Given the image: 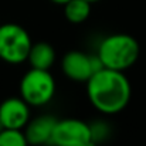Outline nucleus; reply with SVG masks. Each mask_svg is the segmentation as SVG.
<instances>
[{
	"instance_id": "obj_8",
	"label": "nucleus",
	"mask_w": 146,
	"mask_h": 146,
	"mask_svg": "<svg viewBox=\"0 0 146 146\" xmlns=\"http://www.w3.org/2000/svg\"><path fill=\"white\" fill-rule=\"evenodd\" d=\"M57 123V118L44 113L38 115L27 122L23 132L30 146H44L51 143L54 126Z\"/></svg>"
},
{
	"instance_id": "obj_10",
	"label": "nucleus",
	"mask_w": 146,
	"mask_h": 146,
	"mask_svg": "<svg viewBox=\"0 0 146 146\" xmlns=\"http://www.w3.org/2000/svg\"><path fill=\"white\" fill-rule=\"evenodd\" d=\"M64 16L72 24L85 23L91 16V3L87 0H70L64 4Z\"/></svg>"
},
{
	"instance_id": "obj_3",
	"label": "nucleus",
	"mask_w": 146,
	"mask_h": 146,
	"mask_svg": "<svg viewBox=\"0 0 146 146\" xmlns=\"http://www.w3.org/2000/svg\"><path fill=\"white\" fill-rule=\"evenodd\" d=\"M20 97L30 106H46L55 95V80L50 70L30 68L20 80Z\"/></svg>"
},
{
	"instance_id": "obj_1",
	"label": "nucleus",
	"mask_w": 146,
	"mask_h": 146,
	"mask_svg": "<svg viewBox=\"0 0 146 146\" xmlns=\"http://www.w3.org/2000/svg\"><path fill=\"white\" fill-rule=\"evenodd\" d=\"M85 84L91 105L104 115H116L122 112L131 101V82L122 71L101 68L90 77Z\"/></svg>"
},
{
	"instance_id": "obj_12",
	"label": "nucleus",
	"mask_w": 146,
	"mask_h": 146,
	"mask_svg": "<svg viewBox=\"0 0 146 146\" xmlns=\"http://www.w3.org/2000/svg\"><path fill=\"white\" fill-rule=\"evenodd\" d=\"M91 126V133H92V139L95 143L104 142L108 135H109V126L105 122H95V123H90Z\"/></svg>"
},
{
	"instance_id": "obj_11",
	"label": "nucleus",
	"mask_w": 146,
	"mask_h": 146,
	"mask_svg": "<svg viewBox=\"0 0 146 146\" xmlns=\"http://www.w3.org/2000/svg\"><path fill=\"white\" fill-rule=\"evenodd\" d=\"M0 146H30L23 131L19 129H1Z\"/></svg>"
},
{
	"instance_id": "obj_7",
	"label": "nucleus",
	"mask_w": 146,
	"mask_h": 146,
	"mask_svg": "<svg viewBox=\"0 0 146 146\" xmlns=\"http://www.w3.org/2000/svg\"><path fill=\"white\" fill-rule=\"evenodd\" d=\"M30 105L21 97H9L0 104V122L4 129L23 131L31 119Z\"/></svg>"
},
{
	"instance_id": "obj_13",
	"label": "nucleus",
	"mask_w": 146,
	"mask_h": 146,
	"mask_svg": "<svg viewBox=\"0 0 146 146\" xmlns=\"http://www.w3.org/2000/svg\"><path fill=\"white\" fill-rule=\"evenodd\" d=\"M51 3H54V4H58V6H64L65 3H68L70 0H50Z\"/></svg>"
},
{
	"instance_id": "obj_14",
	"label": "nucleus",
	"mask_w": 146,
	"mask_h": 146,
	"mask_svg": "<svg viewBox=\"0 0 146 146\" xmlns=\"http://www.w3.org/2000/svg\"><path fill=\"white\" fill-rule=\"evenodd\" d=\"M87 1H90V3L92 4V3H97V1H101V0H87Z\"/></svg>"
},
{
	"instance_id": "obj_5",
	"label": "nucleus",
	"mask_w": 146,
	"mask_h": 146,
	"mask_svg": "<svg viewBox=\"0 0 146 146\" xmlns=\"http://www.w3.org/2000/svg\"><path fill=\"white\" fill-rule=\"evenodd\" d=\"M52 146H97L88 122L78 118L57 119L51 143Z\"/></svg>"
},
{
	"instance_id": "obj_2",
	"label": "nucleus",
	"mask_w": 146,
	"mask_h": 146,
	"mask_svg": "<svg viewBox=\"0 0 146 146\" xmlns=\"http://www.w3.org/2000/svg\"><path fill=\"white\" fill-rule=\"evenodd\" d=\"M139 52L141 47L135 37L125 33H113L99 41L95 54L104 68L125 72L135 65Z\"/></svg>"
},
{
	"instance_id": "obj_15",
	"label": "nucleus",
	"mask_w": 146,
	"mask_h": 146,
	"mask_svg": "<svg viewBox=\"0 0 146 146\" xmlns=\"http://www.w3.org/2000/svg\"><path fill=\"white\" fill-rule=\"evenodd\" d=\"M1 129H4V128H3V125H1V122H0V131H1Z\"/></svg>"
},
{
	"instance_id": "obj_9",
	"label": "nucleus",
	"mask_w": 146,
	"mask_h": 146,
	"mask_svg": "<svg viewBox=\"0 0 146 146\" xmlns=\"http://www.w3.org/2000/svg\"><path fill=\"white\" fill-rule=\"evenodd\" d=\"M57 60L55 48L47 41H38L33 43L27 62L30 64V68H38V70H50Z\"/></svg>"
},
{
	"instance_id": "obj_6",
	"label": "nucleus",
	"mask_w": 146,
	"mask_h": 146,
	"mask_svg": "<svg viewBox=\"0 0 146 146\" xmlns=\"http://www.w3.org/2000/svg\"><path fill=\"white\" fill-rule=\"evenodd\" d=\"M104 68L97 54H88L81 50H71L61 58L62 74L75 82H87L90 77Z\"/></svg>"
},
{
	"instance_id": "obj_4",
	"label": "nucleus",
	"mask_w": 146,
	"mask_h": 146,
	"mask_svg": "<svg viewBox=\"0 0 146 146\" xmlns=\"http://www.w3.org/2000/svg\"><path fill=\"white\" fill-rule=\"evenodd\" d=\"M31 46V37L23 26L16 23L0 24V60L14 65L26 62Z\"/></svg>"
}]
</instances>
